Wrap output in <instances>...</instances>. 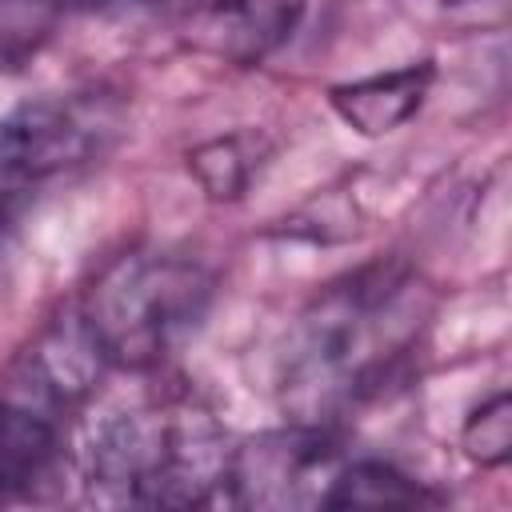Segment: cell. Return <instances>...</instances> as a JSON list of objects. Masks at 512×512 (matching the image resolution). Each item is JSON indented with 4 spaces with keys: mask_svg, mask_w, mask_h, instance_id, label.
I'll return each mask as SVG.
<instances>
[{
    "mask_svg": "<svg viewBox=\"0 0 512 512\" xmlns=\"http://www.w3.org/2000/svg\"><path fill=\"white\" fill-rule=\"evenodd\" d=\"M432 76H436V68L428 60H420V64H404V68H392L380 76L336 84L328 92V100H332L336 116L348 128H356L360 136H388L420 112V104L432 88Z\"/></svg>",
    "mask_w": 512,
    "mask_h": 512,
    "instance_id": "cell-7",
    "label": "cell"
},
{
    "mask_svg": "<svg viewBox=\"0 0 512 512\" xmlns=\"http://www.w3.org/2000/svg\"><path fill=\"white\" fill-rule=\"evenodd\" d=\"M256 156H260V144L252 136H220L188 152V168L212 200H232L248 188L256 172Z\"/></svg>",
    "mask_w": 512,
    "mask_h": 512,
    "instance_id": "cell-9",
    "label": "cell"
},
{
    "mask_svg": "<svg viewBox=\"0 0 512 512\" xmlns=\"http://www.w3.org/2000/svg\"><path fill=\"white\" fill-rule=\"evenodd\" d=\"M64 8L56 0H0V76L44 48Z\"/></svg>",
    "mask_w": 512,
    "mask_h": 512,
    "instance_id": "cell-10",
    "label": "cell"
},
{
    "mask_svg": "<svg viewBox=\"0 0 512 512\" xmlns=\"http://www.w3.org/2000/svg\"><path fill=\"white\" fill-rule=\"evenodd\" d=\"M428 292L400 264H368L328 284L296 320L280 356V404L328 424L380 396L416 352Z\"/></svg>",
    "mask_w": 512,
    "mask_h": 512,
    "instance_id": "cell-1",
    "label": "cell"
},
{
    "mask_svg": "<svg viewBox=\"0 0 512 512\" xmlns=\"http://www.w3.org/2000/svg\"><path fill=\"white\" fill-rule=\"evenodd\" d=\"M212 296L216 280L204 264L172 252H136L100 272L80 324L104 364L148 372L196 336Z\"/></svg>",
    "mask_w": 512,
    "mask_h": 512,
    "instance_id": "cell-3",
    "label": "cell"
},
{
    "mask_svg": "<svg viewBox=\"0 0 512 512\" xmlns=\"http://www.w3.org/2000/svg\"><path fill=\"white\" fill-rule=\"evenodd\" d=\"M344 464L328 424L296 420L232 448L224 488L244 508H328Z\"/></svg>",
    "mask_w": 512,
    "mask_h": 512,
    "instance_id": "cell-5",
    "label": "cell"
},
{
    "mask_svg": "<svg viewBox=\"0 0 512 512\" xmlns=\"http://www.w3.org/2000/svg\"><path fill=\"white\" fill-rule=\"evenodd\" d=\"M460 440L476 464H488V468L504 464L512 452V400H508V392H496L492 400H484L464 420Z\"/></svg>",
    "mask_w": 512,
    "mask_h": 512,
    "instance_id": "cell-11",
    "label": "cell"
},
{
    "mask_svg": "<svg viewBox=\"0 0 512 512\" xmlns=\"http://www.w3.org/2000/svg\"><path fill=\"white\" fill-rule=\"evenodd\" d=\"M428 492L408 480L404 472H396L392 464L380 460H348L336 476V488L328 496V508H408V504H424Z\"/></svg>",
    "mask_w": 512,
    "mask_h": 512,
    "instance_id": "cell-8",
    "label": "cell"
},
{
    "mask_svg": "<svg viewBox=\"0 0 512 512\" xmlns=\"http://www.w3.org/2000/svg\"><path fill=\"white\" fill-rule=\"evenodd\" d=\"M232 444L196 400H148L104 416L84 444V484L112 508H192L228 480Z\"/></svg>",
    "mask_w": 512,
    "mask_h": 512,
    "instance_id": "cell-2",
    "label": "cell"
},
{
    "mask_svg": "<svg viewBox=\"0 0 512 512\" xmlns=\"http://www.w3.org/2000/svg\"><path fill=\"white\" fill-rule=\"evenodd\" d=\"M308 0H196L192 40L228 60V64H260L296 32Z\"/></svg>",
    "mask_w": 512,
    "mask_h": 512,
    "instance_id": "cell-6",
    "label": "cell"
},
{
    "mask_svg": "<svg viewBox=\"0 0 512 512\" xmlns=\"http://www.w3.org/2000/svg\"><path fill=\"white\" fill-rule=\"evenodd\" d=\"M436 4H460V0H436Z\"/></svg>",
    "mask_w": 512,
    "mask_h": 512,
    "instance_id": "cell-13",
    "label": "cell"
},
{
    "mask_svg": "<svg viewBox=\"0 0 512 512\" xmlns=\"http://www.w3.org/2000/svg\"><path fill=\"white\" fill-rule=\"evenodd\" d=\"M68 12H104V16H124V12H168V8H192L196 0H56Z\"/></svg>",
    "mask_w": 512,
    "mask_h": 512,
    "instance_id": "cell-12",
    "label": "cell"
},
{
    "mask_svg": "<svg viewBox=\"0 0 512 512\" xmlns=\"http://www.w3.org/2000/svg\"><path fill=\"white\" fill-rule=\"evenodd\" d=\"M120 128V112L100 92L40 96L0 120V236L28 212L36 192L96 160Z\"/></svg>",
    "mask_w": 512,
    "mask_h": 512,
    "instance_id": "cell-4",
    "label": "cell"
}]
</instances>
